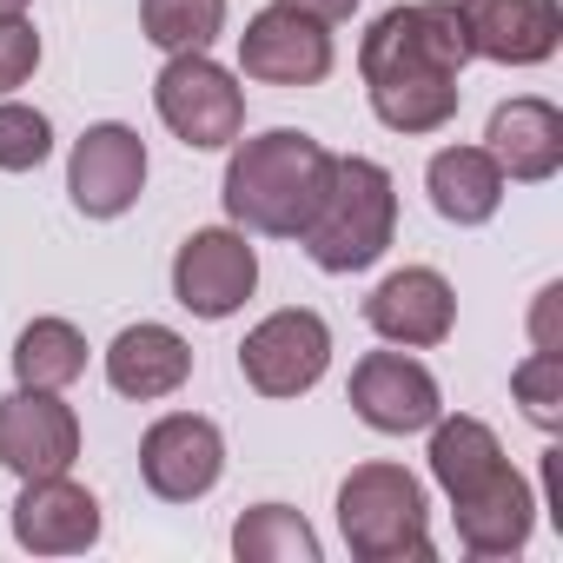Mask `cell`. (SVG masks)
<instances>
[{
	"instance_id": "obj_11",
	"label": "cell",
	"mask_w": 563,
	"mask_h": 563,
	"mask_svg": "<svg viewBox=\"0 0 563 563\" xmlns=\"http://www.w3.org/2000/svg\"><path fill=\"white\" fill-rule=\"evenodd\" d=\"M352 411L385 438H411V431H431V418L444 411V391L405 345L398 352H365L352 365Z\"/></svg>"
},
{
	"instance_id": "obj_23",
	"label": "cell",
	"mask_w": 563,
	"mask_h": 563,
	"mask_svg": "<svg viewBox=\"0 0 563 563\" xmlns=\"http://www.w3.org/2000/svg\"><path fill=\"white\" fill-rule=\"evenodd\" d=\"M140 27L159 54H206L225 34V0H140Z\"/></svg>"
},
{
	"instance_id": "obj_10",
	"label": "cell",
	"mask_w": 563,
	"mask_h": 563,
	"mask_svg": "<svg viewBox=\"0 0 563 563\" xmlns=\"http://www.w3.org/2000/svg\"><path fill=\"white\" fill-rule=\"evenodd\" d=\"M67 192L87 219H120L140 206L146 192V146L133 126L120 120H100L74 140V159H67Z\"/></svg>"
},
{
	"instance_id": "obj_9",
	"label": "cell",
	"mask_w": 563,
	"mask_h": 563,
	"mask_svg": "<svg viewBox=\"0 0 563 563\" xmlns=\"http://www.w3.org/2000/svg\"><path fill=\"white\" fill-rule=\"evenodd\" d=\"M239 74L258 87H319L332 74V27L272 0L239 34Z\"/></svg>"
},
{
	"instance_id": "obj_16",
	"label": "cell",
	"mask_w": 563,
	"mask_h": 563,
	"mask_svg": "<svg viewBox=\"0 0 563 563\" xmlns=\"http://www.w3.org/2000/svg\"><path fill=\"white\" fill-rule=\"evenodd\" d=\"M484 153L497 159L504 179L543 186V179L563 173V113H556L550 100H537V93H517V100H504V107L490 113Z\"/></svg>"
},
{
	"instance_id": "obj_5",
	"label": "cell",
	"mask_w": 563,
	"mask_h": 563,
	"mask_svg": "<svg viewBox=\"0 0 563 563\" xmlns=\"http://www.w3.org/2000/svg\"><path fill=\"white\" fill-rule=\"evenodd\" d=\"M153 107H159L166 133L192 153H219L245 133V87L206 54H166L159 80H153Z\"/></svg>"
},
{
	"instance_id": "obj_12",
	"label": "cell",
	"mask_w": 563,
	"mask_h": 563,
	"mask_svg": "<svg viewBox=\"0 0 563 563\" xmlns=\"http://www.w3.org/2000/svg\"><path fill=\"white\" fill-rule=\"evenodd\" d=\"M80 457V418L60 391H14L0 398V464L14 477H60Z\"/></svg>"
},
{
	"instance_id": "obj_18",
	"label": "cell",
	"mask_w": 563,
	"mask_h": 563,
	"mask_svg": "<svg viewBox=\"0 0 563 563\" xmlns=\"http://www.w3.org/2000/svg\"><path fill=\"white\" fill-rule=\"evenodd\" d=\"M186 378H192V345H186L173 325L140 319V325H126V332L107 345V385H113L120 398L153 405V398H173Z\"/></svg>"
},
{
	"instance_id": "obj_6",
	"label": "cell",
	"mask_w": 563,
	"mask_h": 563,
	"mask_svg": "<svg viewBox=\"0 0 563 563\" xmlns=\"http://www.w3.org/2000/svg\"><path fill=\"white\" fill-rule=\"evenodd\" d=\"M332 365V325L306 306H286L245 332L239 345V372L258 398H306Z\"/></svg>"
},
{
	"instance_id": "obj_13",
	"label": "cell",
	"mask_w": 563,
	"mask_h": 563,
	"mask_svg": "<svg viewBox=\"0 0 563 563\" xmlns=\"http://www.w3.org/2000/svg\"><path fill=\"white\" fill-rule=\"evenodd\" d=\"M365 325L385 339V345H405V352H431L451 339L457 325V292H451V278L431 272V265H405L391 272L385 286L365 299Z\"/></svg>"
},
{
	"instance_id": "obj_19",
	"label": "cell",
	"mask_w": 563,
	"mask_h": 563,
	"mask_svg": "<svg viewBox=\"0 0 563 563\" xmlns=\"http://www.w3.org/2000/svg\"><path fill=\"white\" fill-rule=\"evenodd\" d=\"M504 173L484 146H438L431 166H424V192L438 206V219L451 225H490L497 206H504Z\"/></svg>"
},
{
	"instance_id": "obj_26",
	"label": "cell",
	"mask_w": 563,
	"mask_h": 563,
	"mask_svg": "<svg viewBox=\"0 0 563 563\" xmlns=\"http://www.w3.org/2000/svg\"><path fill=\"white\" fill-rule=\"evenodd\" d=\"M34 67H41V34H34V21H27V14H0V93L27 87Z\"/></svg>"
},
{
	"instance_id": "obj_3",
	"label": "cell",
	"mask_w": 563,
	"mask_h": 563,
	"mask_svg": "<svg viewBox=\"0 0 563 563\" xmlns=\"http://www.w3.org/2000/svg\"><path fill=\"white\" fill-rule=\"evenodd\" d=\"M391 232H398V186H391V173L378 159H365V153L332 159L325 199H319L312 225L299 232V245L312 252V265L332 272V278L365 272V265L385 258Z\"/></svg>"
},
{
	"instance_id": "obj_17",
	"label": "cell",
	"mask_w": 563,
	"mask_h": 563,
	"mask_svg": "<svg viewBox=\"0 0 563 563\" xmlns=\"http://www.w3.org/2000/svg\"><path fill=\"white\" fill-rule=\"evenodd\" d=\"M451 517H457V543L490 563V556H517V550L530 543V530H537V497H530V484L504 464V471L484 477L471 497H457Z\"/></svg>"
},
{
	"instance_id": "obj_14",
	"label": "cell",
	"mask_w": 563,
	"mask_h": 563,
	"mask_svg": "<svg viewBox=\"0 0 563 563\" xmlns=\"http://www.w3.org/2000/svg\"><path fill=\"white\" fill-rule=\"evenodd\" d=\"M14 537L34 556H80L100 543V497L87 484H74L67 471L60 477H21Z\"/></svg>"
},
{
	"instance_id": "obj_21",
	"label": "cell",
	"mask_w": 563,
	"mask_h": 563,
	"mask_svg": "<svg viewBox=\"0 0 563 563\" xmlns=\"http://www.w3.org/2000/svg\"><path fill=\"white\" fill-rule=\"evenodd\" d=\"M232 556L239 563H319V530L292 504H252L232 523Z\"/></svg>"
},
{
	"instance_id": "obj_20",
	"label": "cell",
	"mask_w": 563,
	"mask_h": 563,
	"mask_svg": "<svg viewBox=\"0 0 563 563\" xmlns=\"http://www.w3.org/2000/svg\"><path fill=\"white\" fill-rule=\"evenodd\" d=\"M504 471V444H497V431L484 424V418H431V477H438V490L457 504V497H471L484 477H497Z\"/></svg>"
},
{
	"instance_id": "obj_4",
	"label": "cell",
	"mask_w": 563,
	"mask_h": 563,
	"mask_svg": "<svg viewBox=\"0 0 563 563\" xmlns=\"http://www.w3.org/2000/svg\"><path fill=\"white\" fill-rule=\"evenodd\" d=\"M339 530L358 563H424L431 556V504L405 464H358L339 484Z\"/></svg>"
},
{
	"instance_id": "obj_1",
	"label": "cell",
	"mask_w": 563,
	"mask_h": 563,
	"mask_svg": "<svg viewBox=\"0 0 563 563\" xmlns=\"http://www.w3.org/2000/svg\"><path fill=\"white\" fill-rule=\"evenodd\" d=\"M471 27L457 0H411L365 27L358 41V80L372 93V113L391 133H444L464 100V67H471Z\"/></svg>"
},
{
	"instance_id": "obj_25",
	"label": "cell",
	"mask_w": 563,
	"mask_h": 563,
	"mask_svg": "<svg viewBox=\"0 0 563 563\" xmlns=\"http://www.w3.org/2000/svg\"><path fill=\"white\" fill-rule=\"evenodd\" d=\"M510 391H517V405L537 431H556L563 424V352H530L510 372Z\"/></svg>"
},
{
	"instance_id": "obj_7",
	"label": "cell",
	"mask_w": 563,
	"mask_h": 563,
	"mask_svg": "<svg viewBox=\"0 0 563 563\" xmlns=\"http://www.w3.org/2000/svg\"><path fill=\"white\" fill-rule=\"evenodd\" d=\"M140 477L159 504H199L225 477V438L199 411H166L140 438Z\"/></svg>"
},
{
	"instance_id": "obj_2",
	"label": "cell",
	"mask_w": 563,
	"mask_h": 563,
	"mask_svg": "<svg viewBox=\"0 0 563 563\" xmlns=\"http://www.w3.org/2000/svg\"><path fill=\"white\" fill-rule=\"evenodd\" d=\"M332 159L312 133H292V126H272V133H252V140H232V159H225V219L239 232H258V239H299L325 199V179H332Z\"/></svg>"
},
{
	"instance_id": "obj_27",
	"label": "cell",
	"mask_w": 563,
	"mask_h": 563,
	"mask_svg": "<svg viewBox=\"0 0 563 563\" xmlns=\"http://www.w3.org/2000/svg\"><path fill=\"white\" fill-rule=\"evenodd\" d=\"M278 8H299V14H312V21L339 27V21H352V14H358V0H278Z\"/></svg>"
},
{
	"instance_id": "obj_15",
	"label": "cell",
	"mask_w": 563,
	"mask_h": 563,
	"mask_svg": "<svg viewBox=\"0 0 563 563\" xmlns=\"http://www.w3.org/2000/svg\"><path fill=\"white\" fill-rule=\"evenodd\" d=\"M471 27V54L497 67H543L563 47V8L556 0H457Z\"/></svg>"
},
{
	"instance_id": "obj_24",
	"label": "cell",
	"mask_w": 563,
	"mask_h": 563,
	"mask_svg": "<svg viewBox=\"0 0 563 563\" xmlns=\"http://www.w3.org/2000/svg\"><path fill=\"white\" fill-rule=\"evenodd\" d=\"M54 153V120L41 107L0 100V173H34Z\"/></svg>"
},
{
	"instance_id": "obj_28",
	"label": "cell",
	"mask_w": 563,
	"mask_h": 563,
	"mask_svg": "<svg viewBox=\"0 0 563 563\" xmlns=\"http://www.w3.org/2000/svg\"><path fill=\"white\" fill-rule=\"evenodd\" d=\"M34 8V0H0V14H27Z\"/></svg>"
},
{
	"instance_id": "obj_22",
	"label": "cell",
	"mask_w": 563,
	"mask_h": 563,
	"mask_svg": "<svg viewBox=\"0 0 563 563\" xmlns=\"http://www.w3.org/2000/svg\"><path fill=\"white\" fill-rule=\"evenodd\" d=\"M80 372H87V339H80V325H67V319H34V325L14 339V378H21L27 391H67Z\"/></svg>"
},
{
	"instance_id": "obj_8",
	"label": "cell",
	"mask_w": 563,
	"mask_h": 563,
	"mask_svg": "<svg viewBox=\"0 0 563 563\" xmlns=\"http://www.w3.org/2000/svg\"><path fill=\"white\" fill-rule=\"evenodd\" d=\"M258 286V252L239 225H206L173 252V299L192 319H232Z\"/></svg>"
}]
</instances>
